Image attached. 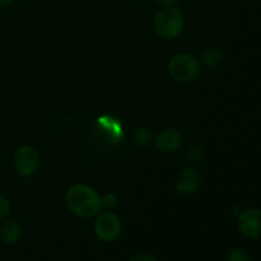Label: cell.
I'll list each match as a JSON object with an SVG mask.
<instances>
[{"label": "cell", "instance_id": "obj_1", "mask_svg": "<svg viewBox=\"0 0 261 261\" xmlns=\"http://www.w3.org/2000/svg\"><path fill=\"white\" fill-rule=\"evenodd\" d=\"M66 205L74 216L83 219L97 217L103 209L102 196L93 188L83 184L73 185L65 195Z\"/></svg>", "mask_w": 261, "mask_h": 261}, {"label": "cell", "instance_id": "obj_2", "mask_svg": "<svg viewBox=\"0 0 261 261\" xmlns=\"http://www.w3.org/2000/svg\"><path fill=\"white\" fill-rule=\"evenodd\" d=\"M153 27L155 33L165 40H173L182 33L185 18L182 12L175 5L161 8L154 15Z\"/></svg>", "mask_w": 261, "mask_h": 261}, {"label": "cell", "instance_id": "obj_3", "mask_svg": "<svg viewBox=\"0 0 261 261\" xmlns=\"http://www.w3.org/2000/svg\"><path fill=\"white\" fill-rule=\"evenodd\" d=\"M168 73L176 82L190 83L201 74V63L191 54H177L168 61Z\"/></svg>", "mask_w": 261, "mask_h": 261}, {"label": "cell", "instance_id": "obj_4", "mask_svg": "<svg viewBox=\"0 0 261 261\" xmlns=\"http://www.w3.org/2000/svg\"><path fill=\"white\" fill-rule=\"evenodd\" d=\"M121 222L112 212H101L94 222V233L105 244L115 242L121 234Z\"/></svg>", "mask_w": 261, "mask_h": 261}, {"label": "cell", "instance_id": "obj_5", "mask_svg": "<svg viewBox=\"0 0 261 261\" xmlns=\"http://www.w3.org/2000/svg\"><path fill=\"white\" fill-rule=\"evenodd\" d=\"M40 165V155L32 145L23 144L14 153V167L22 177L35 175Z\"/></svg>", "mask_w": 261, "mask_h": 261}, {"label": "cell", "instance_id": "obj_6", "mask_svg": "<svg viewBox=\"0 0 261 261\" xmlns=\"http://www.w3.org/2000/svg\"><path fill=\"white\" fill-rule=\"evenodd\" d=\"M237 226H239L240 232L247 239H261V209H245L239 214Z\"/></svg>", "mask_w": 261, "mask_h": 261}, {"label": "cell", "instance_id": "obj_7", "mask_svg": "<svg viewBox=\"0 0 261 261\" xmlns=\"http://www.w3.org/2000/svg\"><path fill=\"white\" fill-rule=\"evenodd\" d=\"M176 190L184 195L196 193L201 186V173L195 167H188L181 171L175 181Z\"/></svg>", "mask_w": 261, "mask_h": 261}, {"label": "cell", "instance_id": "obj_8", "mask_svg": "<svg viewBox=\"0 0 261 261\" xmlns=\"http://www.w3.org/2000/svg\"><path fill=\"white\" fill-rule=\"evenodd\" d=\"M182 144V135L177 129L168 127L162 130L154 139V145L161 153H173Z\"/></svg>", "mask_w": 261, "mask_h": 261}, {"label": "cell", "instance_id": "obj_9", "mask_svg": "<svg viewBox=\"0 0 261 261\" xmlns=\"http://www.w3.org/2000/svg\"><path fill=\"white\" fill-rule=\"evenodd\" d=\"M22 237V226L14 217H8L0 224V240L5 245H14Z\"/></svg>", "mask_w": 261, "mask_h": 261}, {"label": "cell", "instance_id": "obj_10", "mask_svg": "<svg viewBox=\"0 0 261 261\" xmlns=\"http://www.w3.org/2000/svg\"><path fill=\"white\" fill-rule=\"evenodd\" d=\"M204 65L211 69H217L222 63H223V54L219 48L212 47L206 48L201 55V61Z\"/></svg>", "mask_w": 261, "mask_h": 261}, {"label": "cell", "instance_id": "obj_11", "mask_svg": "<svg viewBox=\"0 0 261 261\" xmlns=\"http://www.w3.org/2000/svg\"><path fill=\"white\" fill-rule=\"evenodd\" d=\"M133 137H134L135 143H137L138 145H140V147H148V145L152 144L153 142L152 132H150L148 127L144 126L137 127L134 134H133Z\"/></svg>", "mask_w": 261, "mask_h": 261}, {"label": "cell", "instance_id": "obj_12", "mask_svg": "<svg viewBox=\"0 0 261 261\" xmlns=\"http://www.w3.org/2000/svg\"><path fill=\"white\" fill-rule=\"evenodd\" d=\"M204 157V148L201 145L195 144L193 147H190L188 152V161L191 165H196V163H200L201 160Z\"/></svg>", "mask_w": 261, "mask_h": 261}, {"label": "cell", "instance_id": "obj_13", "mask_svg": "<svg viewBox=\"0 0 261 261\" xmlns=\"http://www.w3.org/2000/svg\"><path fill=\"white\" fill-rule=\"evenodd\" d=\"M227 261H252V257L246 250L241 249V247H236V249H232L229 251Z\"/></svg>", "mask_w": 261, "mask_h": 261}, {"label": "cell", "instance_id": "obj_14", "mask_svg": "<svg viewBox=\"0 0 261 261\" xmlns=\"http://www.w3.org/2000/svg\"><path fill=\"white\" fill-rule=\"evenodd\" d=\"M10 212H12V205H10V201L5 198L4 195L0 194V222L4 221L5 218L10 216Z\"/></svg>", "mask_w": 261, "mask_h": 261}, {"label": "cell", "instance_id": "obj_15", "mask_svg": "<svg viewBox=\"0 0 261 261\" xmlns=\"http://www.w3.org/2000/svg\"><path fill=\"white\" fill-rule=\"evenodd\" d=\"M102 203H103V206L112 209L117 205V198L114 194H107L105 198H102Z\"/></svg>", "mask_w": 261, "mask_h": 261}, {"label": "cell", "instance_id": "obj_16", "mask_svg": "<svg viewBox=\"0 0 261 261\" xmlns=\"http://www.w3.org/2000/svg\"><path fill=\"white\" fill-rule=\"evenodd\" d=\"M129 261H158L154 256L148 254H137L132 257Z\"/></svg>", "mask_w": 261, "mask_h": 261}, {"label": "cell", "instance_id": "obj_17", "mask_svg": "<svg viewBox=\"0 0 261 261\" xmlns=\"http://www.w3.org/2000/svg\"><path fill=\"white\" fill-rule=\"evenodd\" d=\"M154 2L162 7H171V5H175L178 0H154Z\"/></svg>", "mask_w": 261, "mask_h": 261}, {"label": "cell", "instance_id": "obj_18", "mask_svg": "<svg viewBox=\"0 0 261 261\" xmlns=\"http://www.w3.org/2000/svg\"><path fill=\"white\" fill-rule=\"evenodd\" d=\"M14 3V0H0V7L2 8H8Z\"/></svg>", "mask_w": 261, "mask_h": 261}]
</instances>
